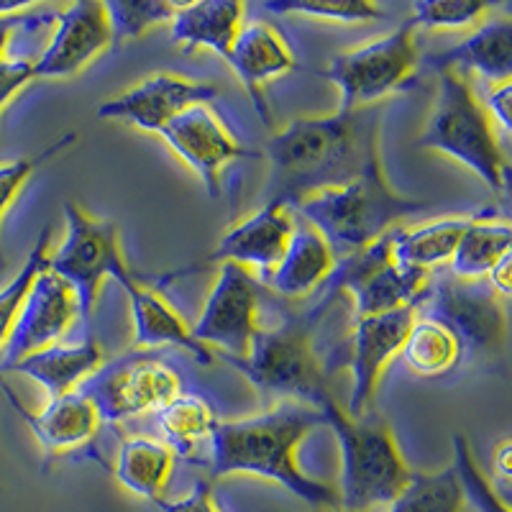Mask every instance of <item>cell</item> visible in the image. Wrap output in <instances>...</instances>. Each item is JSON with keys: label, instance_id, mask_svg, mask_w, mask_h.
<instances>
[{"label": "cell", "instance_id": "cell-1", "mask_svg": "<svg viewBox=\"0 0 512 512\" xmlns=\"http://www.w3.org/2000/svg\"><path fill=\"white\" fill-rule=\"evenodd\" d=\"M264 203L295 210L305 198L382 169L379 105L331 116H303L267 139Z\"/></svg>", "mask_w": 512, "mask_h": 512}, {"label": "cell", "instance_id": "cell-2", "mask_svg": "<svg viewBox=\"0 0 512 512\" xmlns=\"http://www.w3.org/2000/svg\"><path fill=\"white\" fill-rule=\"evenodd\" d=\"M326 425L320 410L300 402H280L254 418L216 423L210 433V479L228 474H251L285 487L297 500L315 507H338L336 487L308 477L297 464V446L305 436Z\"/></svg>", "mask_w": 512, "mask_h": 512}, {"label": "cell", "instance_id": "cell-3", "mask_svg": "<svg viewBox=\"0 0 512 512\" xmlns=\"http://www.w3.org/2000/svg\"><path fill=\"white\" fill-rule=\"evenodd\" d=\"M428 208L431 205L423 200L392 190L384 169H377L349 185L305 198L292 210V216H300V221L313 226L328 241L336 259H341L367 249L395 231L397 223L420 216Z\"/></svg>", "mask_w": 512, "mask_h": 512}, {"label": "cell", "instance_id": "cell-4", "mask_svg": "<svg viewBox=\"0 0 512 512\" xmlns=\"http://www.w3.org/2000/svg\"><path fill=\"white\" fill-rule=\"evenodd\" d=\"M320 415L336 433L341 456L338 507L367 512L372 507L390 505L413 477L390 425L374 413L359 420L349 418L336 397L320 408Z\"/></svg>", "mask_w": 512, "mask_h": 512}, {"label": "cell", "instance_id": "cell-5", "mask_svg": "<svg viewBox=\"0 0 512 512\" xmlns=\"http://www.w3.org/2000/svg\"><path fill=\"white\" fill-rule=\"evenodd\" d=\"M436 75V108L425 123L420 146L464 164L489 190L505 192L510 182V162L482 100L459 72L443 70Z\"/></svg>", "mask_w": 512, "mask_h": 512}, {"label": "cell", "instance_id": "cell-6", "mask_svg": "<svg viewBox=\"0 0 512 512\" xmlns=\"http://www.w3.org/2000/svg\"><path fill=\"white\" fill-rule=\"evenodd\" d=\"M323 310L326 305L292 315L277 328H262L249 354L228 364L262 392L320 410L333 400L328 374L313 349V328Z\"/></svg>", "mask_w": 512, "mask_h": 512}, {"label": "cell", "instance_id": "cell-7", "mask_svg": "<svg viewBox=\"0 0 512 512\" xmlns=\"http://www.w3.org/2000/svg\"><path fill=\"white\" fill-rule=\"evenodd\" d=\"M64 239L54 254H49V272L62 277L80 300L82 318H90L105 277L116 280L123 292L134 290L139 274L128 267L121 246V233L113 221L90 216L77 203L64 205Z\"/></svg>", "mask_w": 512, "mask_h": 512}, {"label": "cell", "instance_id": "cell-8", "mask_svg": "<svg viewBox=\"0 0 512 512\" xmlns=\"http://www.w3.org/2000/svg\"><path fill=\"white\" fill-rule=\"evenodd\" d=\"M395 233L397 228L367 249L336 259V267L323 285L328 297L336 292H349L354 297L356 318L395 313L402 308H420L428 295L431 274L400 267L392 259Z\"/></svg>", "mask_w": 512, "mask_h": 512}, {"label": "cell", "instance_id": "cell-9", "mask_svg": "<svg viewBox=\"0 0 512 512\" xmlns=\"http://www.w3.org/2000/svg\"><path fill=\"white\" fill-rule=\"evenodd\" d=\"M415 24L405 18L382 39L341 52L328 62L323 77L333 82L341 95L338 111H359L377 105L395 90L405 88L418 67Z\"/></svg>", "mask_w": 512, "mask_h": 512}, {"label": "cell", "instance_id": "cell-10", "mask_svg": "<svg viewBox=\"0 0 512 512\" xmlns=\"http://www.w3.org/2000/svg\"><path fill=\"white\" fill-rule=\"evenodd\" d=\"M420 313L441 320L454 333L464 354L489 359L505 349L507 318L500 297L487 282H464L451 274H431V287Z\"/></svg>", "mask_w": 512, "mask_h": 512}, {"label": "cell", "instance_id": "cell-11", "mask_svg": "<svg viewBox=\"0 0 512 512\" xmlns=\"http://www.w3.org/2000/svg\"><path fill=\"white\" fill-rule=\"evenodd\" d=\"M259 282L254 274L236 264H218L216 282L205 297L203 313L195 320L192 336L213 354L221 351L226 361L244 359L251 351L259 320Z\"/></svg>", "mask_w": 512, "mask_h": 512}, {"label": "cell", "instance_id": "cell-12", "mask_svg": "<svg viewBox=\"0 0 512 512\" xmlns=\"http://www.w3.org/2000/svg\"><path fill=\"white\" fill-rule=\"evenodd\" d=\"M82 392L95 402L100 418L118 423L162 410L182 392V379L159 359H128L90 377Z\"/></svg>", "mask_w": 512, "mask_h": 512}, {"label": "cell", "instance_id": "cell-13", "mask_svg": "<svg viewBox=\"0 0 512 512\" xmlns=\"http://www.w3.org/2000/svg\"><path fill=\"white\" fill-rule=\"evenodd\" d=\"M218 95L221 90L213 82L190 80V77L172 75V72H157V75L136 82L126 93L105 100L98 108V118L128 123L146 134L159 136L187 108L210 105Z\"/></svg>", "mask_w": 512, "mask_h": 512}, {"label": "cell", "instance_id": "cell-14", "mask_svg": "<svg viewBox=\"0 0 512 512\" xmlns=\"http://www.w3.org/2000/svg\"><path fill=\"white\" fill-rule=\"evenodd\" d=\"M80 318V300H77L75 290L62 277L49 272V267L41 269L34 285L26 292L16 326L3 349L6 356H3L0 372H8L13 364H18L29 354L59 344Z\"/></svg>", "mask_w": 512, "mask_h": 512}, {"label": "cell", "instance_id": "cell-15", "mask_svg": "<svg viewBox=\"0 0 512 512\" xmlns=\"http://www.w3.org/2000/svg\"><path fill=\"white\" fill-rule=\"evenodd\" d=\"M295 216L292 210L282 208L274 203H262L259 208L239 221L233 228L223 233V239L218 241L216 249L205 256L203 262H195L185 269L172 272L167 280L175 277H185L190 272H200L205 264H236V267L249 269L251 274L259 272L262 280H267L272 269L280 264L282 254H285L290 236L295 231Z\"/></svg>", "mask_w": 512, "mask_h": 512}, {"label": "cell", "instance_id": "cell-16", "mask_svg": "<svg viewBox=\"0 0 512 512\" xmlns=\"http://www.w3.org/2000/svg\"><path fill=\"white\" fill-rule=\"evenodd\" d=\"M418 318V308H402L395 313L367 315L354 320L349 349L351 369V395L344 413L359 420L372 413L374 395L384 369L400 354V346L408 336L413 320Z\"/></svg>", "mask_w": 512, "mask_h": 512}, {"label": "cell", "instance_id": "cell-17", "mask_svg": "<svg viewBox=\"0 0 512 512\" xmlns=\"http://www.w3.org/2000/svg\"><path fill=\"white\" fill-rule=\"evenodd\" d=\"M159 136L200 177L210 198L221 195V177L228 164L236 159H259V154L233 139L210 105L187 108Z\"/></svg>", "mask_w": 512, "mask_h": 512}, {"label": "cell", "instance_id": "cell-18", "mask_svg": "<svg viewBox=\"0 0 512 512\" xmlns=\"http://www.w3.org/2000/svg\"><path fill=\"white\" fill-rule=\"evenodd\" d=\"M111 47L113 31L103 3L77 0L59 13L47 49L34 59L36 80H70Z\"/></svg>", "mask_w": 512, "mask_h": 512}, {"label": "cell", "instance_id": "cell-19", "mask_svg": "<svg viewBox=\"0 0 512 512\" xmlns=\"http://www.w3.org/2000/svg\"><path fill=\"white\" fill-rule=\"evenodd\" d=\"M226 62L233 75L239 77V82L244 85L246 95L254 103L264 126H269L272 113H269L267 98H264V82L272 80V77L287 75L297 67V59L292 49L287 47V41L267 21L244 24L239 39L233 41Z\"/></svg>", "mask_w": 512, "mask_h": 512}, {"label": "cell", "instance_id": "cell-20", "mask_svg": "<svg viewBox=\"0 0 512 512\" xmlns=\"http://www.w3.org/2000/svg\"><path fill=\"white\" fill-rule=\"evenodd\" d=\"M0 392L11 402V408L16 410L18 418L29 425V431L34 433V438L47 454H57V451H67V448L88 443L100 431V423H103L95 402L82 390L54 397L44 410L26 408L3 379H0Z\"/></svg>", "mask_w": 512, "mask_h": 512}, {"label": "cell", "instance_id": "cell-21", "mask_svg": "<svg viewBox=\"0 0 512 512\" xmlns=\"http://www.w3.org/2000/svg\"><path fill=\"white\" fill-rule=\"evenodd\" d=\"M433 72L454 70L459 75L477 72L492 85L510 82L512 75V21L510 16H492L454 47L428 57Z\"/></svg>", "mask_w": 512, "mask_h": 512}, {"label": "cell", "instance_id": "cell-22", "mask_svg": "<svg viewBox=\"0 0 512 512\" xmlns=\"http://www.w3.org/2000/svg\"><path fill=\"white\" fill-rule=\"evenodd\" d=\"M105 351L98 344V338L88 336L80 344L62 346L54 344L49 349H41L29 354L18 364H13L8 372H18L36 382L41 390L47 392L49 400L70 392L82 390V384L103 369Z\"/></svg>", "mask_w": 512, "mask_h": 512}, {"label": "cell", "instance_id": "cell-23", "mask_svg": "<svg viewBox=\"0 0 512 512\" xmlns=\"http://www.w3.org/2000/svg\"><path fill=\"white\" fill-rule=\"evenodd\" d=\"M128 308H131V323H134V344L139 349H159V346H177L195 356L198 364L210 367L216 354L192 336L182 315L159 295L154 287L139 282L134 290L126 292Z\"/></svg>", "mask_w": 512, "mask_h": 512}, {"label": "cell", "instance_id": "cell-24", "mask_svg": "<svg viewBox=\"0 0 512 512\" xmlns=\"http://www.w3.org/2000/svg\"><path fill=\"white\" fill-rule=\"evenodd\" d=\"M246 6L239 0H198L182 3L172 16V41L180 44L185 52L210 49L213 54L226 59L233 41L239 39L244 29Z\"/></svg>", "mask_w": 512, "mask_h": 512}, {"label": "cell", "instance_id": "cell-25", "mask_svg": "<svg viewBox=\"0 0 512 512\" xmlns=\"http://www.w3.org/2000/svg\"><path fill=\"white\" fill-rule=\"evenodd\" d=\"M336 267V254L328 241L305 221L295 223L280 264L272 269L267 285L282 297H305L326 285Z\"/></svg>", "mask_w": 512, "mask_h": 512}, {"label": "cell", "instance_id": "cell-26", "mask_svg": "<svg viewBox=\"0 0 512 512\" xmlns=\"http://www.w3.org/2000/svg\"><path fill=\"white\" fill-rule=\"evenodd\" d=\"M484 210H477L472 216L438 218V221L423 223L418 228H397L395 246H392V259L400 267L420 269V272L433 274L436 269L448 267L461 236Z\"/></svg>", "mask_w": 512, "mask_h": 512}, {"label": "cell", "instance_id": "cell-27", "mask_svg": "<svg viewBox=\"0 0 512 512\" xmlns=\"http://www.w3.org/2000/svg\"><path fill=\"white\" fill-rule=\"evenodd\" d=\"M507 254H512L510 223L495 221V208H484L482 216L461 236L448 262V274L464 282H482Z\"/></svg>", "mask_w": 512, "mask_h": 512}, {"label": "cell", "instance_id": "cell-28", "mask_svg": "<svg viewBox=\"0 0 512 512\" xmlns=\"http://www.w3.org/2000/svg\"><path fill=\"white\" fill-rule=\"evenodd\" d=\"M175 466V454L162 441L152 438H128L121 443L113 464V474L136 497L159 502L167 489L169 474Z\"/></svg>", "mask_w": 512, "mask_h": 512}, {"label": "cell", "instance_id": "cell-29", "mask_svg": "<svg viewBox=\"0 0 512 512\" xmlns=\"http://www.w3.org/2000/svg\"><path fill=\"white\" fill-rule=\"evenodd\" d=\"M216 423L218 420L210 402L185 390L175 400L167 402L162 410H157V425L164 438L162 443L172 454L187 461H198V454L210 441Z\"/></svg>", "mask_w": 512, "mask_h": 512}, {"label": "cell", "instance_id": "cell-30", "mask_svg": "<svg viewBox=\"0 0 512 512\" xmlns=\"http://www.w3.org/2000/svg\"><path fill=\"white\" fill-rule=\"evenodd\" d=\"M397 356L408 364L413 374L433 379L459 367L464 351H461V344L456 341L454 333L448 331L441 320L423 315L418 310V318L413 320Z\"/></svg>", "mask_w": 512, "mask_h": 512}, {"label": "cell", "instance_id": "cell-31", "mask_svg": "<svg viewBox=\"0 0 512 512\" xmlns=\"http://www.w3.org/2000/svg\"><path fill=\"white\" fill-rule=\"evenodd\" d=\"M464 510V492L454 466L441 472L423 474L413 472L400 495L384 505L382 512H461Z\"/></svg>", "mask_w": 512, "mask_h": 512}, {"label": "cell", "instance_id": "cell-32", "mask_svg": "<svg viewBox=\"0 0 512 512\" xmlns=\"http://www.w3.org/2000/svg\"><path fill=\"white\" fill-rule=\"evenodd\" d=\"M49 241H52V228L47 226L39 233L24 267L13 274V280L6 287H0V351L6 349L18 313H21V305L26 300V292L34 285L36 274L49 264Z\"/></svg>", "mask_w": 512, "mask_h": 512}, {"label": "cell", "instance_id": "cell-33", "mask_svg": "<svg viewBox=\"0 0 512 512\" xmlns=\"http://www.w3.org/2000/svg\"><path fill=\"white\" fill-rule=\"evenodd\" d=\"M264 13L272 16H303L333 24H361V21H377L384 11L367 0H272L264 3Z\"/></svg>", "mask_w": 512, "mask_h": 512}, {"label": "cell", "instance_id": "cell-34", "mask_svg": "<svg viewBox=\"0 0 512 512\" xmlns=\"http://www.w3.org/2000/svg\"><path fill=\"white\" fill-rule=\"evenodd\" d=\"M111 21L113 44L134 41L154 26L172 21L177 3L162 0H131V3H103Z\"/></svg>", "mask_w": 512, "mask_h": 512}, {"label": "cell", "instance_id": "cell-35", "mask_svg": "<svg viewBox=\"0 0 512 512\" xmlns=\"http://www.w3.org/2000/svg\"><path fill=\"white\" fill-rule=\"evenodd\" d=\"M495 8V3L489 0H418L410 8L408 18L415 29H464Z\"/></svg>", "mask_w": 512, "mask_h": 512}, {"label": "cell", "instance_id": "cell-36", "mask_svg": "<svg viewBox=\"0 0 512 512\" xmlns=\"http://www.w3.org/2000/svg\"><path fill=\"white\" fill-rule=\"evenodd\" d=\"M451 446H454V464L451 466H454L456 477H459L464 500L472 502L479 512H510L507 502L497 495L495 487L489 484V479L484 477L482 469L474 461L472 448H469L466 438L454 436Z\"/></svg>", "mask_w": 512, "mask_h": 512}, {"label": "cell", "instance_id": "cell-37", "mask_svg": "<svg viewBox=\"0 0 512 512\" xmlns=\"http://www.w3.org/2000/svg\"><path fill=\"white\" fill-rule=\"evenodd\" d=\"M77 141V134H67L62 139H57L54 144H49L44 152L34 154V157H21L13 159V162H0V223L6 218L8 208L16 203V198L21 195V190L26 187V182L34 177L36 169L41 164H47L49 159L57 157L59 152L70 149ZM0 264H3V256H0Z\"/></svg>", "mask_w": 512, "mask_h": 512}, {"label": "cell", "instance_id": "cell-38", "mask_svg": "<svg viewBox=\"0 0 512 512\" xmlns=\"http://www.w3.org/2000/svg\"><path fill=\"white\" fill-rule=\"evenodd\" d=\"M57 21L49 11H41L34 3H0V62L6 59L8 44L21 29Z\"/></svg>", "mask_w": 512, "mask_h": 512}, {"label": "cell", "instance_id": "cell-39", "mask_svg": "<svg viewBox=\"0 0 512 512\" xmlns=\"http://www.w3.org/2000/svg\"><path fill=\"white\" fill-rule=\"evenodd\" d=\"M36 80L34 59H3L0 62V113L24 88Z\"/></svg>", "mask_w": 512, "mask_h": 512}, {"label": "cell", "instance_id": "cell-40", "mask_svg": "<svg viewBox=\"0 0 512 512\" xmlns=\"http://www.w3.org/2000/svg\"><path fill=\"white\" fill-rule=\"evenodd\" d=\"M162 512H223L218 507L216 497H213V487H210V479H198L192 492L180 500H159L154 502Z\"/></svg>", "mask_w": 512, "mask_h": 512}, {"label": "cell", "instance_id": "cell-41", "mask_svg": "<svg viewBox=\"0 0 512 512\" xmlns=\"http://www.w3.org/2000/svg\"><path fill=\"white\" fill-rule=\"evenodd\" d=\"M510 82H500V85H492V90L487 93V98H484V111H487L489 121H497V126H500L502 136L510 134Z\"/></svg>", "mask_w": 512, "mask_h": 512}, {"label": "cell", "instance_id": "cell-42", "mask_svg": "<svg viewBox=\"0 0 512 512\" xmlns=\"http://www.w3.org/2000/svg\"><path fill=\"white\" fill-rule=\"evenodd\" d=\"M510 269H512V254H507L505 259H500V262L495 264V269L487 274V285L492 287V292H495L497 297H507L512 290V282H510Z\"/></svg>", "mask_w": 512, "mask_h": 512}, {"label": "cell", "instance_id": "cell-43", "mask_svg": "<svg viewBox=\"0 0 512 512\" xmlns=\"http://www.w3.org/2000/svg\"><path fill=\"white\" fill-rule=\"evenodd\" d=\"M510 448L512 443L510 441H502L500 446L495 448V456H492V466H495V472L497 477L502 479V484L510 482Z\"/></svg>", "mask_w": 512, "mask_h": 512}, {"label": "cell", "instance_id": "cell-44", "mask_svg": "<svg viewBox=\"0 0 512 512\" xmlns=\"http://www.w3.org/2000/svg\"><path fill=\"white\" fill-rule=\"evenodd\" d=\"M331 512H349V510H341V507H336V510H331Z\"/></svg>", "mask_w": 512, "mask_h": 512}]
</instances>
